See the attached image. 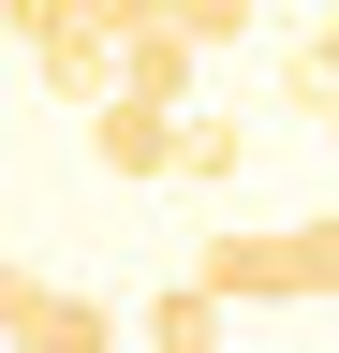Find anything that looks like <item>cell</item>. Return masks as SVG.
<instances>
[{"instance_id":"3957f363","label":"cell","mask_w":339,"mask_h":353,"mask_svg":"<svg viewBox=\"0 0 339 353\" xmlns=\"http://www.w3.org/2000/svg\"><path fill=\"white\" fill-rule=\"evenodd\" d=\"M89 162L104 176H177V103H133V88L89 103Z\"/></svg>"},{"instance_id":"30bf717a","label":"cell","mask_w":339,"mask_h":353,"mask_svg":"<svg viewBox=\"0 0 339 353\" xmlns=\"http://www.w3.org/2000/svg\"><path fill=\"white\" fill-rule=\"evenodd\" d=\"M74 15H89V30L118 44V30H148V15H162V0H74Z\"/></svg>"},{"instance_id":"9c48e42d","label":"cell","mask_w":339,"mask_h":353,"mask_svg":"<svg viewBox=\"0 0 339 353\" xmlns=\"http://www.w3.org/2000/svg\"><path fill=\"white\" fill-rule=\"evenodd\" d=\"M30 294H45V280H30V265H15V250H0V339H15V324H30Z\"/></svg>"},{"instance_id":"277c9868","label":"cell","mask_w":339,"mask_h":353,"mask_svg":"<svg viewBox=\"0 0 339 353\" xmlns=\"http://www.w3.org/2000/svg\"><path fill=\"white\" fill-rule=\"evenodd\" d=\"M15 353H118V309L45 280V294H30V324H15Z\"/></svg>"},{"instance_id":"7a4b0ae2","label":"cell","mask_w":339,"mask_h":353,"mask_svg":"<svg viewBox=\"0 0 339 353\" xmlns=\"http://www.w3.org/2000/svg\"><path fill=\"white\" fill-rule=\"evenodd\" d=\"M192 280L222 309H266V294H325V265H310V221H280V236H206Z\"/></svg>"},{"instance_id":"7c38bea8","label":"cell","mask_w":339,"mask_h":353,"mask_svg":"<svg viewBox=\"0 0 339 353\" xmlns=\"http://www.w3.org/2000/svg\"><path fill=\"white\" fill-rule=\"evenodd\" d=\"M0 353H15V339H0Z\"/></svg>"},{"instance_id":"ba28073f","label":"cell","mask_w":339,"mask_h":353,"mask_svg":"<svg viewBox=\"0 0 339 353\" xmlns=\"http://www.w3.org/2000/svg\"><path fill=\"white\" fill-rule=\"evenodd\" d=\"M162 30H177V44H236V30H251V0H162Z\"/></svg>"},{"instance_id":"5b68a950","label":"cell","mask_w":339,"mask_h":353,"mask_svg":"<svg viewBox=\"0 0 339 353\" xmlns=\"http://www.w3.org/2000/svg\"><path fill=\"white\" fill-rule=\"evenodd\" d=\"M192 59H206V44H177V30H118V88H133V103H192Z\"/></svg>"},{"instance_id":"8992f818","label":"cell","mask_w":339,"mask_h":353,"mask_svg":"<svg viewBox=\"0 0 339 353\" xmlns=\"http://www.w3.org/2000/svg\"><path fill=\"white\" fill-rule=\"evenodd\" d=\"M148 353H222V294H206V280L148 294Z\"/></svg>"},{"instance_id":"8fae6325","label":"cell","mask_w":339,"mask_h":353,"mask_svg":"<svg viewBox=\"0 0 339 353\" xmlns=\"http://www.w3.org/2000/svg\"><path fill=\"white\" fill-rule=\"evenodd\" d=\"M325 132H339V103H325Z\"/></svg>"},{"instance_id":"52a82bcc","label":"cell","mask_w":339,"mask_h":353,"mask_svg":"<svg viewBox=\"0 0 339 353\" xmlns=\"http://www.w3.org/2000/svg\"><path fill=\"white\" fill-rule=\"evenodd\" d=\"M236 162H251V132H236V118H192V103H177V176H206V192H222Z\"/></svg>"},{"instance_id":"6da1fadb","label":"cell","mask_w":339,"mask_h":353,"mask_svg":"<svg viewBox=\"0 0 339 353\" xmlns=\"http://www.w3.org/2000/svg\"><path fill=\"white\" fill-rule=\"evenodd\" d=\"M15 15V44H30V74L59 88V103H118V44L74 15V0H0Z\"/></svg>"}]
</instances>
